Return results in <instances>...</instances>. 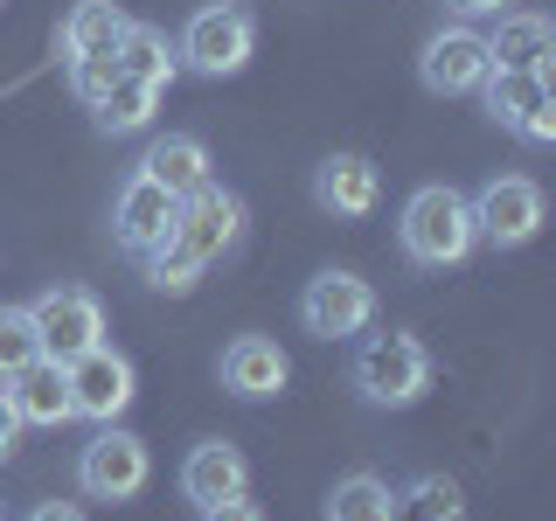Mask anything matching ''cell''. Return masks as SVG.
I'll return each instance as SVG.
<instances>
[{"mask_svg": "<svg viewBox=\"0 0 556 521\" xmlns=\"http://www.w3.org/2000/svg\"><path fill=\"white\" fill-rule=\"evenodd\" d=\"M431 382H439V361H431V347L417 334H404V327H390V334H355L348 390L369 410H410V404L431 396Z\"/></svg>", "mask_w": 556, "mask_h": 521, "instance_id": "obj_1", "label": "cell"}, {"mask_svg": "<svg viewBox=\"0 0 556 521\" xmlns=\"http://www.w3.org/2000/svg\"><path fill=\"white\" fill-rule=\"evenodd\" d=\"M396 251H404L417 271H459L466 257L480 251L473 202H466L452 181H425L404 202V216H396Z\"/></svg>", "mask_w": 556, "mask_h": 521, "instance_id": "obj_2", "label": "cell"}, {"mask_svg": "<svg viewBox=\"0 0 556 521\" xmlns=\"http://www.w3.org/2000/svg\"><path fill=\"white\" fill-rule=\"evenodd\" d=\"M174 56H181V69H195V77H208V84L237 77V69L257 56V14L243 8V0H208V8L188 14Z\"/></svg>", "mask_w": 556, "mask_h": 521, "instance_id": "obj_3", "label": "cell"}, {"mask_svg": "<svg viewBox=\"0 0 556 521\" xmlns=\"http://www.w3.org/2000/svg\"><path fill=\"white\" fill-rule=\"evenodd\" d=\"M70 480H77V494H84V500L126 508V500L147 494V480H153V452H147V439H132L126 424H98L91 439L77 445V466H70Z\"/></svg>", "mask_w": 556, "mask_h": 521, "instance_id": "obj_4", "label": "cell"}, {"mask_svg": "<svg viewBox=\"0 0 556 521\" xmlns=\"http://www.w3.org/2000/svg\"><path fill=\"white\" fill-rule=\"evenodd\" d=\"M300 327H306L313 341H355V334H369V327H376V285L362 271H348V265L313 271L306 292H300Z\"/></svg>", "mask_w": 556, "mask_h": 521, "instance_id": "obj_5", "label": "cell"}, {"mask_svg": "<svg viewBox=\"0 0 556 521\" xmlns=\"http://www.w3.org/2000/svg\"><path fill=\"white\" fill-rule=\"evenodd\" d=\"M63 376H70V410H77L84 424H118V417L132 410V396H139L132 355H118L112 341H98V347H84V355H70Z\"/></svg>", "mask_w": 556, "mask_h": 521, "instance_id": "obj_6", "label": "cell"}, {"mask_svg": "<svg viewBox=\"0 0 556 521\" xmlns=\"http://www.w3.org/2000/svg\"><path fill=\"white\" fill-rule=\"evenodd\" d=\"M466 202H473L480 243H494V251H521V243H535L543 223H549V202L529 174H494V181H480V195H466Z\"/></svg>", "mask_w": 556, "mask_h": 521, "instance_id": "obj_7", "label": "cell"}, {"mask_svg": "<svg viewBox=\"0 0 556 521\" xmlns=\"http://www.w3.org/2000/svg\"><path fill=\"white\" fill-rule=\"evenodd\" d=\"M28 320H35V341H42L49 361H70L104 341V300L91 285H42L28 300Z\"/></svg>", "mask_w": 556, "mask_h": 521, "instance_id": "obj_8", "label": "cell"}, {"mask_svg": "<svg viewBox=\"0 0 556 521\" xmlns=\"http://www.w3.org/2000/svg\"><path fill=\"white\" fill-rule=\"evenodd\" d=\"M243 223H251V208H243V195H230V188H195L181 208H174V243H181L195 265H223V257L243 243Z\"/></svg>", "mask_w": 556, "mask_h": 521, "instance_id": "obj_9", "label": "cell"}, {"mask_svg": "<svg viewBox=\"0 0 556 521\" xmlns=\"http://www.w3.org/2000/svg\"><path fill=\"white\" fill-rule=\"evenodd\" d=\"M480 77H486V35L473 22H445L417 49V84H425L431 98H473Z\"/></svg>", "mask_w": 556, "mask_h": 521, "instance_id": "obj_10", "label": "cell"}, {"mask_svg": "<svg viewBox=\"0 0 556 521\" xmlns=\"http://www.w3.org/2000/svg\"><path fill=\"white\" fill-rule=\"evenodd\" d=\"M174 202L161 181H147V174H126V181H118V195H112V223H104V230H112V243L126 257H147L153 243H167V230H174Z\"/></svg>", "mask_w": 556, "mask_h": 521, "instance_id": "obj_11", "label": "cell"}, {"mask_svg": "<svg viewBox=\"0 0 556 521\" xmlns=\"http://www.w3.org/2000/svg\"><path fill=\"white\" fill-rule=\"evenodd\" d=\"M174 486H181V500L202 514V508H216V500L251 494V459H243L230 439H202V445H188V459H181V473H174Z\"/></svg>", "mask_w": 556, "mask_h": 521, "instance_id": "obj_12", "label": "cell"}, {"mask_svg": "<svg viewBox=\"0 0 556 521\" xmlns=\"http://www.w3.org/2000/svg\"><path fill=\"white\" fill-rule=\"evenodd\" d=\"M216 376H223V390H230L237 404H271V396L292 382V361H286V347H278L271 334H237L230 347H223Z\"/></svg>", "mask_w": 556, "mask_h": 521, "instance_id": "obj_13", "label": "cell"}, {"mask_svg": "<svg viewBox=\"0 0 556 521\" xmlns=\"http://www.w3.org/2000/svg\"><path fill=\"white\" fill-rule=\"evenodd\" d=\"M313 202H320L334 223L376 216V202H382V174H376V161H369V153H327V161L313 167Z\"/></svg>", "mask_w": 556, "mask_h": 521, "instance_id": "obj_14", "label": "cell"}, {"mask_svg": "<svg viewBox=\"0 0 556 521\" xmlns=\"http://www.w3.org/2000/svg\"><path fill=\"white\" fill-rule=\"evenodd\" d=\"M8 404H14V417L22 424H42V431H56V424H70V376H63V361H49V355H35L28 369H14L8 382Z\"/></svg>", "mask_w": 556, "mask_h": 521, "instance_id": "obj_15", "label": "cell"}, {"mask_svg": "<svg viewBox=\"0 0 556 521\" xmlns=\"http://www.w3.org/2000/svg\"><path fill=\"white\" fill-rule=\"evenodd\" d=\"M549 56H556L549 14H535V8L494 14V35H486V63H494V69H543V77H549Z\"/></svg>", "mask_w": 556, "mask_h": 521, "instance_id": "obj_16", "label": "cell"}, {"mask_svg": "<svg viewBox=\"0 0 556 521\" xmlns=\"http://www.w3.org/2000/svg\"><path fill=\"white\" fill-rule=\"evenodd\" d=\"M139 174H147V181H161L174 202H188L195 188L216 181V174H208V147H202L195 132H161L147 153H139Z\"/></svg>", "mask_w": 556, "mask_h": 521, "instance_id": "obj_17", "label": "cell"}, {"mask_svg": "<svg viewBox=\"0 0 556 521\" xmlns=\"http://www.w3.org/2000/svg\"><path fill=\"white\" fill-rule=\"evenodd\" d=\"M126 28H132V14L118 8V0H77V8L63 14V28H56V49H63V63H77V56H118Z\"/></svg>", "mask_w": 556, "mask_h": 521, "instance_id": "obj_18", "label": "cell"}, {"mask_svg": "<svg viewBox=\"0 0 556 521\" xmlns=\"http://www.w3.org/2000/svg\"><path fill=\"white\" fill-rule=\"evenodd\" d=\"M473 98L486 104V118H494V126L521 132V118L549 104V77H543V69H494V63H486V77H480Z\"/></svg>", "mask_w": 556, "mask_h": 521, "instance_id": "obj_19", "label": "cell"}, {"mask_svg": "<svg viewBox=\"0 0 556 521\" xmlns=\"http://www.w3.org/2000/svg\"><path fill=\"white\" fill-rule=\"evenodd\" d=\"M153 112H161V84H147V77H118L112 91H104V104H98V132H147L153 126Z\"/></svg>", "mask_w": 556, "mask_h": 521, "instance_id": "obj_20", "label": "cell"}, {"mask_svg": "<svg viewBox=\"0 0 556 521\" xmlns=\"http://www.w3.org/2000/svg\"><path fill=\"white\" fill-rule=\"evenodd\" d=\"M118 69L126 77H147V84H174V69H181V56H174V42H167V28H153V22H132L126 28V42H118Z\"/></svg>", "mask_w": 556, "mask_h": 521, "instance_id": "obj_21", "label": "cell"}, {"mask_svg": "<svg viewBox=\"0 0 556 521\" xmlns=\"http://www.w3.org/2000/svg\"><path fill=\"white\" fill-rule=\"evenodd\" d=\"M327 521H396V486L376 473H348L327 494Z\"/></svg>", "mask_w": 556, "mask_h": 521, "instance_id": "obj_22", "label": "cell"}, {"mask_svg": "<svg viewBox=\"0 0 556 521\" xmlns=\"http://www.w3.org/2000/svg\"><path fill=\"white\" fill-rule=\"evenodd\" d=\"M396 521H466V494L452 473H417L396 494Z\"/></svg>", "mask_w": 556, "mask_h": 521, "instance_id": "obj_23", "label": "cell"}, {"mask_svg": "<svg viewBox=\"0 0 556 521\" xmlns=\"http://www.w3.org/2000/svg\"><path fill=\"white\" fill-rule=\"evenodd\" d=\"M139 271H147V285H153V292H167V300H188V292L202 285V271H208V265H195V257H188L181 243L167 237V243H153V251L139 257Z\"/></svg>", "mask_w": 556, "mask_h": 521, "instance_id": "obj_24", "label": "cell"}, {"mask_svg": "<svg viewBox=\"0 0 556 521\" xmlns=\"http://www.w3.org/2000/svg\"><path fill=\"white\" fill-rule=\"evenodd\" d=\"M35 355H42V341H35L28 306H0V382H8L14 369H28Z\"/></svg>", "mask_w": 556, "mask_h": 521, "instance_id": "obj_25", "label": "cell"}, {"mask_svg": "<svg viewBox=\"0 0 556 521\" xmlns=\"http://www.w3.org/2000/svg\"><path fill=\"white\" fill-rule=\"evenodd\" d=\"M118 77H126V69H118V56H77V63H70V98H77V104H91V112H98V104H104V91H112Z\"/></svg>", "mask_w": 556, "mask_h": 521, "instance_id": "obj_26", "label": "cell"}, {"mask_svg": "<svg viewBox=\"0 0 556 521\" xmlns=\"http://www.w3.org/2000/svg\"><path fill=\"white\" fill-rule=\"evenodd\" d=\"M521 147H549V139H556V98L543 104V112H529V118H521Z\"/></svg>", "mask_w": 556, "mask_h": 521, "instance_id": "obj_27", "label": "cell"}, {"mask_svg": "<svg viewBox=\"0 0 556 521\" xmlns=\"http://www.w3.org/2000/svg\"><path fill=\"white\" fill-rule=\"evenodd\" d=\"M202 521H265V508H257L251 494H237V500H216V508H202Z\"/></svg>", "mask_w": 556, "mask_h": 521, "instance_id": "obj_28", "label": "cell"}, {"mask_svg": "<svg viewBox=\"0 0 556 521\" xmlns=\"http://www.w3.org/2000/svg\"><path fill=\"white\" fill-rule=\"evenodd\" d=\"M22 417H14V404H8V390H0V466H8L14 459V445H22Z\"/></svg>", "mask_w": 556, "mask_h": 521, "instance_id": "obj_29", "label": "cell"}, {"mask_svg": "<svg viewBox=\"0 0 556 521\" xmlns=\"http://www.w3.org/2000/svg\"><path fill=\"white\" fill-rule=\"evenodd\" d=\"M452 14H459V22H494V14H508L515 0H445Z\"/></svg>", "mask_w": 556, "mask_h": 521, "instance_id": "obj_30", "label": "cell"}, {"mask_svg": "<svg viewBox=\"0 0 556 521\" xmlns=\"http://www.w3.org/2000/svg\"><path fill=\"white\" fill-rule=\"evenodd\" d=\"M22 521H84V508H77V500H35Z\"/></svg>", "mask_w": 556, "mask_h": 521, "instance_id": "obj_31", "label": "cell"}, {"mask_svg": "<svg viewBox=\"0 0 556 521\" xmlns=\"http://www.w3.org/2000/svg\"><path fill=\"white\" fill-rule=\"evenodd\" d=\"M0 521H8V514H0Z\"/></svg>", "mask_w": 556, "mask_h": 521, "instance_id": "obj_32", "label": "cell"}]
</instances>
